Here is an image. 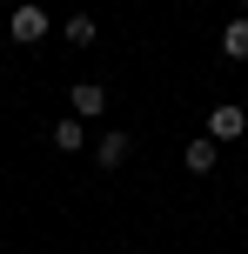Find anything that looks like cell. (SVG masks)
<instances>
[{"mask_svg": "<svg viewBox=\"0 0 248 254\" xmlns=\"http://www.w3.org/2000/svg\"><path fill=\"white\" fill-rule=\"evenodd\" d=\"M215 147H222V140H208V134H201V140H188V147H181L188 174H208V167H215Z\"/></svg>", "mask_w": 248, "mask_h": 254, "instance_id": "5", "label": "cell"}, {"mask_svg": "<svg viewBox=\"0 0 248 254\" xmlns=\"http://www.w3.org/2000/svg\"><path fill=\"white\" fill-rule=\"evenodd\" d=\"M54 147H61V154H81V147H87V127H81V114L54 121Z\"/></svg>", "mask_w": 248, "mask_h": 254, "instance_id": "3", "label": "cell"}, {"mask_svg": "<svg viewBox=\"0 0 248 254\" xmlns=\"http://www.w3.org/2000/svg\"><path fill=\"white\" fill-rule=\"evenodd\" d=\"M7 34L20 40V47H34V40H47V13L27 0V7H13V20H7Z\"/></svg>", "mask_w": 248, "mask_h": 254, "instance_id": "1", "label": "cell"}, {"mask_svg": "<svg viewBox=\"0 0 248 254\" xmlns=\"http://www.w3.org/2000/svg\"><path fill=\"white\" fill-rule=\"evenodd\" d=\"M74 114H81V121L107 114V87H94V80H81V87H74Z\"/></svg>", "mask_w": 248, "mask_h": 254, "instance_id": "4", "label": "cell"}, {"mask_svg": "<svg viewBox=\"0 0 248 254\" xmlns=\"http://www.w3.org/2000/svg\"><path fill=\"white\" fill-rule=\"evenodd\" d=\"M242 134H248V114H242L235 101H222V107L208 114V140H242Z\"/></svg>", "mask_w": 248, "mask_h": 254, "instance_id": "2", "label": "cell"}, {"mask_svg": "<svg viewBox=\"0 0 248 254\" xmlns=\"http://www.w3.org/2000/svg\"><path fill=\"white\" fill-rule=\"evenodd\" d=\"M94 34H101L94 13H74V20H67V40H74V47H94Z\"/></svg>", "mask_w": 248, "mask_h": 254, "instance_id": "8", "label": "cell"}, {"mask_svg": "<svg viewBox=\"0 0 248 254\" xmlns=\"http://www.w3.org/2000/svg\"><path fill=\"white\" fill-rule=\"evenodd\" d=\"M94 161H101V167H121V161H128V134H121V127L101 134V140H94Z\"/></svg>", "mask_w": 248, "mask_h": 254, "instance_id": "6", "label": "cell"}, {"mask_svg": "<svg viewBox=\"0 0 248 254\" xmlns=\"http://www.w3.org/2000/svg\"><path fill=\"white\" fill-rule=\"evenodd\" d=\"M222 54H228V61H248V20H228V34H222Z\"/></svg>", "mask_w": 248, "mask_h": 254, "instance_id": "7", "label": "cell"}, {"mask_svg": "<svg viewBox=\"0 0 248 254\" xmlns=\"http://www.w3.org/2000/svg\"><path fill=\"white\" fill-rule=\"evenodd\" d=\"M235 7H248V0H235Z\"/></svg>", "mask_w": 248, "mask_h": 254, "instance_id": "9", "label": "cell"}]
</instances>
